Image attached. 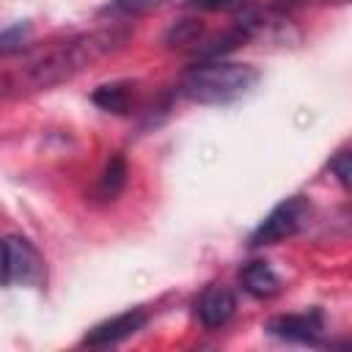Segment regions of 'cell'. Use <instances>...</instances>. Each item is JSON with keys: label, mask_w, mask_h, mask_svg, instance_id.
I'll use <instances>...</instances> for the list:
<instances>
[{"label": "cell", "mask_w": 352, "mask_h": 352, "mask_svg": "<svg viewBox=\"0 0 352 352\" xmlns=\"http://www.w3.org/2000/svg\"><path fill=\"white\" fill-rule=\"evenodd\" d=\"M124 38H126L124 30L102 28V30H91V33L74 36L69 41H60L38 55H30L11 72H6L0 80V94L47 91L52 85L74 77L77 72H82L94 60L104 58L107 52H113L118 44H124Z\"/></svg>", "instance_id": "1"}, {"label": "cell", "mask_w": 352, "mask_h": 352, "mask_svg": "<svg viewBox=\"0 0 352 352\" xmlns=\"http://www.w3.org/2000/svg\"><path fill=\"white\" fill-rule=\"evenodd\" d=\"M258 69L253 63H236V60H204L192 66L182 82L179 91L198 104H231L242 96H248L258 82Z\"/></svg>", "instance_id": "2"}, {"label": "cell", "mask_w": 352, "mask_h": 352, "mask_svg": "<svg viewBox=\"0 0 352 352\" xmlns=\"http://www.w3.org/2000/svg\"><path fill=\"white\" fill-rule=\"evenodd\" d=\"M314 217V204L305 195H292L283 198L250 234V248H264V245H278L283 239L297 236L302 228H308Z\"/></svg>", "instance_id": "3"}, {"label": "cell", "mask_w": 352, "mask_h": 352, "mask_svg": "<svg viewBox=\"0 0 352 352\" xmlns=\"http://www.w3.org/2000/svg\"><path fill=\"white\" fill-rule=\"evenodd\" d=\"M47 278V264L41 253L25 236L6 239V280L22 286H41Z\"/></svg>", "instance_id": "4"}, {"label": "cell", "mask_w": 352, "mask_h": 352, "mask_svg": "<svg viewBox=\"0 0 352 352\" xmlns=\"http://www.w3.org/2000/svg\"><path fill=\"white\" fill-rule=\"evenodd\" d=\"M264 330L280 341H292V344H319L322 333H324V316L319 308L302 311V314H280L272 316Z\"/></svg>", "instance_id": "5"}, {"label": "cell", "mask_w": 352, "mask_h": 352, "mask_svg": "<svg viewBox=\"0 0 352 352\" xmlns=\"http://www.w3.org/2000/svg\"><path fill=\"white\" fill-rule=\"evenodd\" d=\"M146 322H148V314H146L143 308H129V311H124V314H116V316H110V319L94 324V327L85 333L82 344H85V346H99V349L116 346V344L132 338L135 333H140V330L146 327Z\"/></svg>", "instance_id": "6"}, {"label": "cell", "mask_w": 352, "mask_h": 352, "mask_svg": "<svg viewBox=\"0 0 352 352\" xmlns=\"http://www.w3.org/2000/svg\"><path fill=\"white\" fill-rule=\"evenodd\" d=\"M195 311H198V319L204 327H209V330L223 327L236 314V294L223 283H212L204 289Z\"/></svg>", "instance_id": "7"}, {"label": "cell", "mask_w": 352, "mask_h": 352, "mask_svg": "<svg viewBox=\"0 0 352 352\" xmlns=\"http://www.w3.org/2000/svg\"><path fill=\"white\" fill-rule=\"evenodd\" d=\"M239 283H242V289H245L248 294H253V297H258V300H270V297H275V294L280 292V278H278L275 270H272L267 261H261V258L248 261V264L239 270Z\"/></svg>", "instance_id": "8"}, {"label": "cell", "mask_w": 352, "mask_h": 352, "mask_svg": "<svg viewBox=\"0 0 352 352\" xmlns=\"http://www.w3.org/2000/svg\"><path fill=\"white\" fill-rule=\"evenodd\" d=\"M126 176H129V168H126V160L124 154H113L102 170V176L96 179V187H94V198L102 201V204H110L121 195V190L126 187Z\"/></svg>", "instance_id": "9"}, {"label": "cell", "mask_w": 352, "mask_h": 352, "mask_svg": "<svg viewBox=\"0 0 352 352\" xmlns=\"http://www.w3.org/2000/svg\"><path fill=\"white\" fill-rule=\"evenodd\" d=\"M132 94H135V85L132 82H104V85H99L91 94V99L102 110L116 113V116H124L132 107Z\"/></svg>", "instance_id": "10"}, {"label": "cell", "mask_w": 352, "mask_h": 352, "mask_svg": "<svg viewBox=\"0 0 352 352\" xmlns=\"http://www.w3.org/2000/svg\"><path fill=\"white\" fill-rule=\"evenodd\" d=\"M201 33H204V25L198 19H182L168 30L165 41L168 47H190V44H198Z\"/></svg>", "instance_id": "11"}, {"label": "cell", "mask_w": 352, "mask_h": 352, "mask_svg": "<svg viewBox=\"0 0 352 352\" xmlns=\"http://www.w3.org/2000/svg\"><path fill=\"white\" fill-rule=\"evenodd\" d=\"M192 8L201 11H228V14H248L253 0H187Z\"/></svg>", "instance_id": "12"}, {"label": "cell", "mask_w": 352, "mask_h": 352, "mask_svg": "<svg viewBox=\"0 0 352 352\" xmlns=\"http://www.w3.org/2000/svg\"><path fill=\"white\" fill-rule=\"evenodd\" d=\"M330 173L341 182V187H349V176H352V165H349V148L336 151V157L330 160Z\"/></svg>", "instance_id": "13"}, {"label": "cell", "mask_w": 352, "mask_h": 352, "mask_svg": "<svg viewBox=\"0 0 352 352\" xmlns=\"http://www.w3.org/2000/svg\"><path fill=\"white\" fill-rule=\"evenodd\" d=\"M160 3H165V0H116L113 6H107V11H116V14H143L148 8H157Z\"/></svg>", "instance_id": "14"}, {"label": "cell", "mask_w": 352, "mask_h": 352, "mask_svg": "<svg viewBox=\"0 0 352 352\" xmlns=\"http://www.w3.org/2000/svg\"><path fill=\"white\" fill-rule=\"evenodd\" d=\"M0 283H8L6 280V239H0Z\"/></svg>", "instance_id": "15"}, {"label": "cell", "mask_w": 352, "mask_h": 352, "mask_svg": "<svg viewBox=\"0 0 352 352\" xmlns=\"http://www.w3.org/2000/svg\"><path fill=\"white\" fill-rule=\"evenodd\" d=\"M338 3H346V0H338Z\"/></svg>", "instance_id": "16"}]
</instances>
